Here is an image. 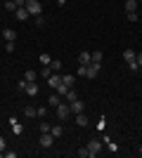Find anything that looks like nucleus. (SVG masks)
I'll list each match as a JSON object with an SVG mask.
<instances>
[{
	"instance_id": "f257e3e1",
	"label": "nucleus",
	"mask_w": 142,
	"mask_h": 158,
	"mask_svg": "<svg viewBox=\"0 0 142 158\" xmlns=\"http://www.w3.org/2000/svg\"><path fill=\"white\" fill-rule=\"evenodd\" d=\"M26 10L31 17H41L43 14V5H41V0H26Z\"/></svg>"
},
{
	"instance_id": "f03ea898",
	"label": "nucleus",
	"mask_w": 142,
	"mask_h": 158,
	"mask_svg": "<svg viewBox=\"0 0 142 158\" xmlns=\"http://www.w3.org/2000/svg\"><path fill=\"white\" fill-rule=\"evenodd\" d=\"M54 116H57L59 120H67L69 116H71V106H69V102H67V104H57V106H54Z\"/></svg>"
},
{
	"instance_id": "7ed1b4c3",
	"label": "nucleus",
	"mask_w": 142,
	"mask_h": 158,
	"mask_svg": "<svg viewBox=\"0 0 142 158\" xmlns=\"http://www.w3.org/2000/svg\"><path fill=\"white\" fill-rule=\"evenodd\" d=\"M88 151H90V156H97V153L102 151V139L93 137V139L88 142Z\"/></svg>"
},
{
	"instance_id": "20e7f679",
	"label": "nucleus",
	"mask_w": 142,
	"mask_h": 158,
	"mask_svg": "<svg viewBox=\"0 0 142 158\" xmlns=\"http://www.w3.org/2000/svg\"><path fill=\"white\" fill-rule=\"evenodd\" d=\"M52 142H54L52 132H41V139H38V144H41L43 149H50V146H52Z\"/></svg>"
},
{
	"instance_id": "39448f33",
	"label": "nucleus",
	"mask_w": 142,
	"mask_h": 158,
	"mask_svg": "<svg viewBox=\"0 0 142 158\" xmlns=\"http://www.w3.org/2000/svg\"><path fill=\"white\" fill-rule=\"evenodd\" d=\"M100 71H102V64H95V61H90V64L85 66V76H88V78H95Z\"/></svg>"
},
{
	"instance_id": "423d86ee",
	"label": "nucleus",
	"mask_w": 142,
	"mask_h": 158,
	"mask_svg": "<svg viewBox=\"0 0 142 158\" xmlns=\"http://www.w3.org/2000/svg\"><path fill=\"white\" fill-rule=\"evenodd\" d=\"M59 83H62V76H57V73H50V76H47V85H50V90H54Z\"/></svg>"
},
{
	"instance_id": "0eeeda50",
	"label": "nucleus",
	"mask_w": 142,
	"mask_h": 158,
	"mask_svg": "<svg viewBox=\"0 0 142 158\" xmlns=\"http://www.w3.org/2000/svg\"><path fill=\"white\" fill-rule=\"evenodd\" d=\"M69 106H71V113H83V111H85V104H83L81 99H76V102H71Z\"/></svg>"
},
{
	"instance_id": "6e6552de",
	"label": "nucleus",
	"mask_w": 142,
	"mask_h": 158,
	"mask_svg": "<svg viewBox=\"0 0 142 158\" xmlns=\"http://www.w3.org/2000/svg\"><path fill=\"white\" fill-rule=\"evenodd\" d=\"M14 14H17V19H19V21H26L28 17H31L26 7H17V10H14Z\"/></svg>"
},
{
	"instance_id": "1a4fd4ad",
	"label": "nucleus",
	"mask_w": 142,
	"mask_h": 158,
	"mask_svg": "<svg viewBox=\"0 0 142 158\" xmlns=\"http://www.w3.org/2000/svg\"><path fill=\"white\" fill-rule=\"evenodd\" d=\"M24 92H26L28 97H36V94H38V85H36V83H26V87H24Z\"/></svg>"
},
{
	"instance_id": "9d476101",
	"label": "nucleus",
	"mask_w": 142,
	"mask_h": 158,
	"mask_svg": "<svg viewBox=\"0 0 142 158\" xmlns=\"http://www.w3.org/2000/svg\"><path fill=\"white\" fill-rule=\"evenodd\" d=\"M10 125H12V130H14V135H21L24 132V125H21L17 118H10Z\"/></svg>"
},
{
	"instance_id": "9b49d317",
	"label": "nucleus",
	"mask_w": 142,
	"mask_h": 158,
	"mask_svg": "<svg viewBox=\"0 0 142 158\" xmlns=\"http://www.w3.org/2000/svg\"><path fill=\"white\" fill-rule=\"evenodd\" d=\"M78 64H81V66H88L90 64V52H85V50L78 52Z\"/></svg>"
},
{
	"instance_id": "f8f14e48",
	"label": "nucleus",
	"mask_w": 142,
	"mask_h": 158,
	"mask_svg": "<svg viewBox=\"0 0 142 158\" xmlns=\"http://www.w3.org/2000/svg\"><path fill=\"white\" fill-rule=\"evenodd\" d=\"M2 38H5L7 43H14V38H17V33H14L12 28H2Z\"/></svg>"
},
{
	"instance_id": "ddd939ff",
	"label": "nucleus",
	"mask_w": 142,
	"mask_h": 158,
	"mask_svg": "<svg viewBox=\"0 0 142 158\" xmlns=\"http://www.w3.org/2000/svg\"><path fill=\"white\" fill-rule=\"evenodd\" d=\"M76 125L85 127V125H88V116H85V113H76Z\"/></svg>"
},
{
	"instance_id": "4468645a",
	"label": "nucleus",
	"mask_w": 142,
	"mask_h": 158,
	"mask_svg": "<svg viewBox=\"0 0 142 158\" xmlns=\"http://www.w3.org/2000/svg\"><path fill=\"white\" fill-rule=\"evenodd\" d=\"M135 57H137V52H133L130 47H128V50H126V52H123V59L128 61V64H130V61H135Z\"/></svg>"
},
{
	"instance_id": "2eb2a0df",
	"label": "nucleus",
	"mask_w": 142,
	"mask_h": 158,
	"mask_svg": "<svg viewBox=\"0 0 142 158\" xmlns=\"http://www.w3.org/2000/svg\"><path fill=\"white\" fill-rule=\"evenodd\" d=\"M126 12H137V0H126Z\"/></svg>"
},
{
	"instance_id": "dca6fc26",
	"label": "nucleus",
	"mask_w": 142,
	"mask_h": 158,
	"mask_svg": "<svg viewBox=\"0 0 142 158\" xmlns=\"http://www.w3.org/2000/svg\"><path fill=\"white\" fill-rule=\"evenodd\" d=\"M102 57H104V54H102L100 50H95V52L90 54V61H95V64H102Z\"/></svg>"
},
{
	"instance_id": "f3484780",
	"label": "nucleus",
	"mask_w": 142,
	"mask_h": 158,
	"mask_svg": "<svg viewBox=\"0 0 142 158\" xmlns=\"http://www.w3.org/2000/svg\"><path fill=\"white\" fill-rule=\"evenodd\" d=\"M36 78H38V73H36V71H26V73H24V80H26V83H36Z\"/></svg>"
},
{
	"instance_id": "a211bd4d",
	"label": "nucleus",
	"mask_w": 142,
	"mask_h": 158,
	"mask_svg": "<svg viewBox=\"0 0 142 158\" xmlns=\"http://www.w3.org/2000/svg\"><path fill=\"white\" fill-rule=\"evenodd\" d=\"M50 132H52V137H54V139L64 135V130H62V125H52V127H50Z\"/></svg>"
},
{
	"instance_id": "6ab92c4d",
	"label": "nucleus",
	"mask_w": 142,
	"mask_h": 158,
	"mask_svg": "<svg viewBox=\"0 0 142 158\" xmlns=\"http://www.w3.org/2000/svg\"><path fill=\"white\" fill-rule=\"evenodd\" d=\"M62 83H64V85H69V87H74L76 76H62Z\"/></svg>"
},
{
	"instance_id": "aec40b11",
	"label": "nucleus",
	"mask_w": 142,
	"mask_h": 158,
	"mask_svg": "<svg viewBox=\"0 0 142 158\" xmlns=\"http://www.w3.org/2000/svg\"><path fill=\"white\" fill-rule=\"evenodd\" d=\"M69 90H71V87H69V85H64V83H59V85L54 87V92H57V94H67Z\"/></svg>"
},
{
	"instance_id": "412c9836",
	"label": "nucleus",
	"mask_w": 142,
	"mask_h": 158,
	"mask_svg": "<svg viewBox=\"0 0 142 158\" xmlns=\"http://www.w3.org/2000/svg\"><path fill=\"white\" fill-rule=\"evenodd\" d=\"M57 104H62V99H59V94H50V106H52V109H54V106H57Z\"/></svg>"
},
{
	"instance_id": "4be33fe9",
	"label": "nucleus",
	"mask_w": 142,
	"mask_h": 158,
	"mask_svg": "<svg viewBox=\"0 0 142 158\" xmlns=\"http://www.w3.org/2000/svg\"><path fill=\"white\" fill-rule=\"evenodd\" d=\"M64 99H67L69 104H71V102H76V99H78V94H76V92H74V90H69V92H67V94H64Z\"/></svg>"
},
{
	"instance_id": "5701e85b",
	"label": "nucleus",
	"mask_w": 142,
	"mask_h": 158,
	"mask_svg": "<svg viewBox=\"0 0 142 158\" xmlns=\"http://www.w3.org/2000/svg\"><path fill=\"white\" fill-rule=\"evenodd\" d=\"M24 116H26V118H36V109L33 106H26V109H24Z\"/></svg>"
},
{
	"instance_id": "b1692460",
	"label": "nucleus",
	"mask_w": 142,
	"mask_h": 158,
	"mask_svg": "<svg viewBox=\"0 0 142 158\" xmlns=\"http://www.w3.org/2000/svg\"><path fill=\"white\" fill-rule=\"evenodd\" d=\"M50 69H52V71H62V61L59 59H52V61H50Z\"/></svg>"
},
{
	"instance_id": "393cba45",
	"label": "nucleus",
	"mask_w": 142,
	"mask_h": 158,
	"mask_svg": "<svg viewBox=\"0 0 142 158\" xmlns=\"http://www.w3.org/2000/svg\"><path fill=\"white\" fill-rule=\"evenodd\" d=\"M50 61H52V57L43 52V54H41V64H43V66H50Z\"/></svg>"
},
{
	"instance_id": "a878e982",
	"label": "nucleus",
	"mask_w": 142,
	"mask_h": 158,
	"mask_svg": "<svg viewBox=\"0 0 142 158\" xmlns=\"http://www.w3.org/2000/svg\"><path fill=\"white\" fill-rule=\"evenodd\" d=\"M45 116H47V109H45V106L36 109V118H45Z\"/></svg>"
},
{
	"instance_id": "bb28decb",
	"label": "nucleus",
	"mask_w": 142,
	"mask_h": 158,
	"mask_svg": "<svg viewBox=\"0 0 142 158\" xmlns=\"http://www.w3.org/2000/svg\"><path fill=\"white\" fill-rule=\"evenodd\" d=\"M5 10H7V12H14V10H17L14 0H5Z\"/></svg>"
},
{
	"instance_id": "cd10ccee",
	"label": "nucleus",
	"mask_w": 142,
	"mask_h": 158,
	"mask_svg": "<svg viewBox=\"0 0 142 158\" xmlns=\"http://www.w3.org/2000/svg\"><path fill=\"white\" fill-rule=\"evenodd\" d=\"M50 73H52V69H50V66H43V69H41V73H38V76H43V78H47Z\"/></svg>"
},
{
	"instance_id": "c85d7f7f",
	"label": "nucleus",
	"mask_w": 142,
	"mask_h": 158,
	"mask_svg": "<svg viewBox=\"0 0 142 158\" xmlns=\"http://www.w3.org/2000/svg\"><path fill=\"white\" fill-rule=\"evenodd\" d=\"M38 127H41V132H50V127H52V125L45 123V120H41V125H38Z\"/></svg>"
},
{
	"instance_id": "c756f323",
	"label": "nucleus",
	"mask_w": 142,
	"mask_h": 158,
	"mask_svg": "<svg viewBox=\"0 0 142 158\" xmlns=\"http://www.w3.org/2000/svg\"><path fill=\"white\" fill-rule=\"evenodd\" d=\"M78 156H81V158H88V156H90L88 146H85V149H78Z\"/></svg>"
},
{
	"instance_id": "7c9ffc66",
	"label": "nucleus",
	"mask_w": 142,
	"mask_h": 158,
	"mask_svg": "<svg viewBox=\"0 0 142 158\" xmlns=\"http://www.w3.org/2000/svg\"><path fill=\"white\" fill-rule=\"evenodd\" d=\"M126 14H128V21H137V19H140L137 12H126Z\"/></svg>"
},
{
	"instance_id": "2f4dec72",
	"label": "nucleus",
	"mask_w": 142,
	"mask_h": 158,
	"mask_svg": "<svg viewBox=\"0 0 142 158\" xmlns=\"http://www.w3.org/2000/svg\"><path fill=\"white\" fill-rule=\"evenodd\" d=\"M33 19H36V26H45V19H43V14H41V17H33Z\"/></svg>"
},
{
	"instance_id": "473e14b6",
	"label": "nucleus",
	"mask_w": 142,
	"mask_h": 158,
	"mask_svg": "<svg viewBox=\"0 0 142 158\" xmlns=\"http://www.w3.org/2000/svg\"><path fill=\"white\" fill-rule=\"evenodd\" d=\"M5 144H7V142H5V137H0V151H5Z\"/></svg>"
},
{
	"instance_id": "72a5a7b5",
	"label": "nucleus",
	"mask_w": 142,
	"mask_h": 158,
	"mask_svg": "<svg viewBox=\"0 0 142 158\" xmlns=\"http://www.w3.org/2000/svg\"><path fill=\"white\" fill-rule=\"evenodd\" d=\"M135 61H137V64H140V71H142V52H140V54H137V57H135Z\"/></svg>"
},
{
	"instance_id": "f704fd0d",
	"label": "nucleus",
	"mask_w": 142,
	"mask_h": 158,
	"mask_svg": "<svg viewBox=\"0 0 142 158\" xmlns=\"http://www.w3.org/2000/svg\"><path fill=\"white\" fill-rule=\"evenodd\" d=\"M140 156H142V149H140Z\"/></svg>"
},
{
	"instance_id": "c9c22d12",
	"label": "nucleus",
	"mask_w": 142,
	"mask_h": 158,
	"mask_svg": "<svg viewBox=\"0 0 142 158\" xmlns=\"http://www.w3.org/2000/svg\"><path fill=\"white\" fill-rule=\"evenodd\" d=\"M137 2H142V0H137Z\"/></svg>"
}]
</instances>
